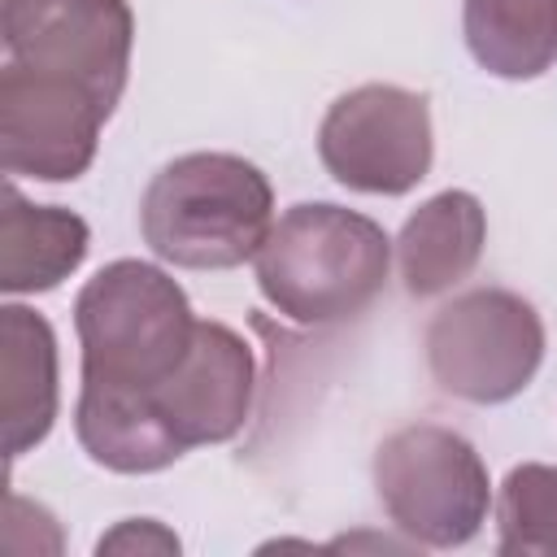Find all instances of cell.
<instances>
[{
  "instance_id": "1",
  "label": "cell",
  "mask_w": 557,
  "mask_h": 557,
  "mask_svg": "<svg viewBox=\"0 0 557 557\" xmlns=\"http://www.w3.org/2000/svg\"><path fill=\"white\" fill-rule=\"evenodd\" d=\"M270 178L235 152H187L161 165L139 200L144 244L183 270H231L270 235Z\"/></svg>"
},
{
  "instance_id": "2",
  "label": "cell",
  "mask_w": 557,
  "mask_h": 557,
  "mask_svg": "<svg viewBox=\"0 0 557 557\" xmlns=\"http://www.w3.org/2000/svg\"><path fill=\"white\" fill-rule=\"evenodd\" d=\"M387 265L379 222L339 205H296L257 248V287L292 322L326 326L357 318L383 292Z\"/></svg>"
},
{
  "instance_id": "3",
  "label": "cell",
  "mask_w": 557,
  "mask_h": 557,
  "mask_svg": "<svg viewBox=\"0 0 557 557\" xmlns=\"http://www.w3.org/2000/svg\"><path fill=\"white\" fill-rule=\"evenodd\" d=\"M83 379L113 387L161 383L191 344L196 318L183 287L148 261H113L74 300Z\"/></svg>"
},
{
  "instance_id": "4",
  "label": "cell",
  "mask_w": 557,
  "mask_h": 557,
  "mask_svg": "<svg viewBox=\"0 0 557 557\" xmlns=\"http://www.w3.org/2000/svg\"><path fill=\"white\" fill-rule=\"evenodd\" d=\"M374 492L387 518L426 548H457L487 518V466L474 444L448 426L413 422L374 453Z\"/></svg>"
},
{
  "instance_id": "5",
  "label": "cell",
  "mask_w": 557,
  "mask_h": 557,
  "mask_svg": "<svg viewBox=\"0 0 557 557\" xmlns=\"http://www.w3.org/2000/svg\"><path fill=\"white\" fill-rule=\"evenodd\" d=\"M544 361V322L531 300L505 287H474L426 326L431 379L470 405L513 400Z\"/></svg>"
},
{
  "instance_id": "6",
  "label": "cell",
  "mask_w": 557,
  "mask_h": 557,
  "mask_svg": "<svg viewBox=\"0 0 557 557\" xmlns=\"http://www.w3.org/2000/svg\"><path fill=\"white\" fill-rule=\"evenodd\" d=\"M322 165L335 183L370 196H400L431 170L426 96L396 83H366L339 96L318 131Z\"/></svg>"
},
{
  "instance_id": "7",
  "label": "cell",
  "mask_w": 557,
  "mask_h": 557,
  "mask_svg": "<svg viewBox=\"0 0 557 557\" xmlns=\"http://www.w3.org/2000/svg\"><path fill=\"white\" fill-rule=\"evenodd\" d=\"M135 17L126 0H4L9 61L83 83L109 113L131 70Z\"/></svg>"
},
{
  "instance_id": "8",
  "label": "cell",
  "mask_w": 557,
  "mask_h": 557,
  "mask_svg": "<svg viewBox=\"0 0 557 557\" xmlns=\"http://www.w3.org/2000/svg\"><path fill=\"white\" fill-rule=\"evenodd\" d=\"M109 109L74 78L9 61L0 70V157L9 174L65 183L96 161Z\"/></svg>"
},
{
  "instance_id": "9",
  "label": "cell",
  "mask_w": 557,
  "mask_h": 557,
  "mask_svg": "<svg viewBox=\"0 0 557 557\" xmlns=\"http://www.w3.org/2000/svg\"><path fill=\"white\" fill-rule=\"evenodd\" d=\"M252 387L257 366L248 344L222 322H196L187 352L161 383L148 387V400L161 413L165 431L183 448H196L222 444L244 426L252 409Z\"/></svg>"
},
{
  "instance_id": "10",
  "label": "cell",
  "mask_w": 557,
  "mask_h": 557,
  "mask_svg": "<svg viewBox=\"0 0 557 557\" xmlns=\"http://www.w3.org/2000/svg\"><path fill=\"white\" fill-rule=\"evenodd\" d=\"M487 244V218L483 205L470 191H440L426 205H418L396 239V261L405 292L418 300L444 296L470 270L479 265Z\"/></svg>"
},
{
  "instance_id": "11",
  "label": "cell",
  "mask_w": 557,
  "mask_h": 557,
  "mask_svg": "<svg viewBox=\"0 0 557 557\" xmlns=\"http://www.w3.org/2000/svg\"><path fill=\"white\" fill-rule=\"evenodd\" d=\"M74 431L87 457L117 474H152L174 466L187 448L165 431L161 413L148 400V387H113L83 379Z\"/></svg>"
},
{
  "instance_id": "12",
  "label": "cell",
  "mask_w": 557,
  "mask_h": 557,
  "mask_svg": "<svg viewBox=\"0 0 557 557\" xmlns=\"http://www.w3.org/2000/svg\"><path fill=\"white\" fill-rule=\"evenodd\" d=\"M0 418L9 457L35 448L57 418V339L22 305L0 309Z\"/></svg>"
},
{
  "instance_id": "13",
  "label": "cell",
  "mask_w": 557,
  "mask_h": 557,
  "mask_svg": "<svg viewBox=\"0 0 557 557\" xmlns=\"http://www.w3.org/2000/svg\"><path fill=\"white\" fill-rule=\"evenodd\" d=\"M87 222L57 205H30L17 196V187H4V213H0V287L22 292H48L57 287L78 261L87 257Z\"/></svg>"
},
{
  "instance_id": "14",
  "label": "cell",
  "mask_w": 557,
  "mask_h": 557,
  "mask_svg": "<svg viewBox=\"0 0 557 557\" xmlns=\"http://www.w3.org/2000/svg\"><path fill=\"white\" fill-rule=\"evenodd\" d=\"M461 30L496 78H540L557 61V0H466Z\"/></svg>"
},
{
  "instance_id": "15",
  "label": "cell",
  "mask_w": 557,
  "mask_h": 557,
  "mask_svg": "<svg viewBox=\"0 0 557 557\" xmlns=\"http://www.w3.org/2000/svg\"><path fill=\"white\" fill-rule=\"evenodd\" d=\"M496 527H500V553L557 557V466L527 461L509 470L496 500Z\"/></svg>"
},
{
  "instance_id": "16",
  "label": "cell",
  "mask_w": 557,
  "mask_h": 557,
  "mask_svg": "<svg viewBox=\"0 0 557 557\" xmlns=\"http://www.w3.org/2000/svg\"><path fill=\"white\" fill-rule=\"evenodd\" d=\"M100 553H178V540L165 531V527H157V522H148V518H139V522H122L113 535H104L100 544H96Z\"/></svg>"
}]
</instances>
